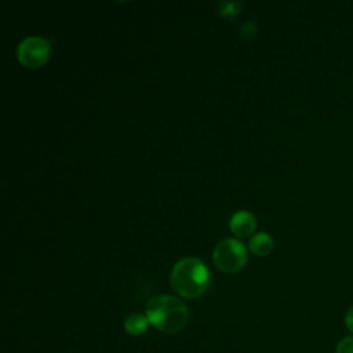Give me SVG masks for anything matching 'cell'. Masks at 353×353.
<instances>
[{"label":"cell","mask_w":353,"mask_h":353,"mask_svg":"<svg viewBox=\"0 0 353 353\" xmlns=\"http://www.w3.org/2000/svg\"><path fill=\"white\" fill-rule=\"evenodd\" d=\"M219 14L225 18H234L239 12L240 3L239 1H221L216 4Z\"/></svg>","instance_id":"obj_8"},{"label":"cell","mask_w":353,"mask_h":353,"mask_svg":"<svg viewBox=\"0 0 353 353\" xmlns=\"http://www.w3.org/2000/svg\"><path fill=\"white\" fill-rule=\"evenodd\" d=\"M335 353H353V336L342 338L336 345Z\"/></svg>","instance_id":"obj_10"},{"label":"cell","mask_w":353,"mask_h":353,"mask_svg":"<svg viewBox=\"0 0 353 353\" xmlns=\"http://www.w3.org/2000/svg\"><path fill=\"white\" fill-rule=\"evenodd\" d=\"M146 316L157 330L165 334H176L186 325L189 310L176 296L157 295L149 299Z\"/></svg>","instance_id":"obj_2"},{"label":"cell","mask_w":353,"mask_h":353,"mask_svg":"<svg viewBox=\"0 0 353 353\" xmlns=\"http://www.w3.org/2000/svg\"><path fill=\"white\" fill-rule=\"evenodd\" d=\"M273 248V239L265 233L259 232L254 234L250 240V250L256 255H268Z\"/></svg>","instance_id":"obj_7"},{"label":"cell","mask_w":353,"mask_h":353,"mask_svg":"<svg viewBox=\"0 0 353 353\" xmlns=\"http://www.w3.org/2000/svg\"><path fill=\"white\" fill-rule=\"evenodd\" d=\"M255 218L250 211L245 210H240L236 211L229 222V226L232 229V232L240 237H245L248 234L252 233V230L255 229Z\"/></svg>","instance_id":"obj_5"},{"label":"cell","mask_w":353,"mask_h":353,"mask_svg":"<svg viewBox=\"0 0 353 353\" xmlns=\"http://www.w3.org/2000/svg\"><path fill=\"white\" fill-rule=\"evenodd\" d=\"M150 324L146 314L142 313H132L124 321V328L130 335H141L146 331L148 325Z\"/></svg>","instance_id":"obj_6"},{"label":"cell","mask_w":353,"mask_h":353,"mask_svg":"<svg viewBox=\"0 0 353 353\" xmlns=\"http://www.w3.org/2000/svg\"><path fill=\"white\" fill-rule=\"evenodd\" d=\"M170 280L176 294L193 299L207 291L210 273L203 261L194 256H186L174 265Z\"/></svg>","instance_id":"obj_1"},{"label":"cell","mask_w":353,"mask_h":353,"mask_svg":"<svg viewBox=\"0 0 353 353\" xmlns=\"http://www.w3.org/2000/svg\"><path fill=\"white\" fill-rule=\"evenodd\" d=\"M256 30H258V26H256V23L252 22V21H247V22H244V23L240 26V34H241V37H244V39H251V37H254L255 33H256Z\"/></svg>","instance_id":"obj_9"},{"label":"cell","mask_w":353,"mask_h":353,"mask_svg":"<svg viewBox=\"0 0 353 353\" xmlns=\"http://www.w3.org/2000/svg\"><path fill=\"white\" fill-rule=\"evenodd\" d=\"M50 52V43L41 36H28L17 47V57L19 62L28 68H37L43 65L48 59Z\"/></svg>","instance_id":"obj_4"},{"label":"cell","mask_w":353,"mask_h":353,"mask_svg":"<svg viewBox=\"0 0 353 353\" xmlns=\"http://www.w3.org/2000/svg\"><path fill=\"white\" fill-rule=\"evenodd\" d=\"M214 262L215 265L226 272L233 273L241 269L247 261V248L237 239H223L214 248Z\"/></svg>","instance_id":"obj_3"},{"label":"cell","mask_w":353,"mask_h":353,"mask_svg":"<svg viewBox=\"0 0 353 353\" xmlns=\"http://www.w3.org/2000/svg\"><path fill=\"white\" fill-rule=\"evenodd\" d=\"M345 323H346V327L349 328V331L353 332V306L347 310L346 317H345Z\"/></svg>","instance_id":"obj_11"}]
</instances>
